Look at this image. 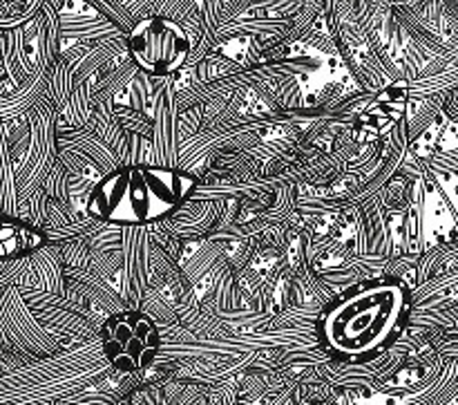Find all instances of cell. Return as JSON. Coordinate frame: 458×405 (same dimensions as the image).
I'll return each instance as SVG.
<instances>
[{"mask_svg": "<svg viewBox=\"0 0 458 405\" xmlns=\"http://www.w3.org/2000/svg\"><path fill=\"white\" fill-rule=\"evenodd\" d=\"M195 188V179L170 166H128L107 175L89 195V215L141 227L168 218Z\"/></svg>", "mask_w": 458, "mask_h": 405, "instance_id": "obj_1", "label": "cell"}, {"mask_svg": "<svg viewBox=\"0 0 458 405\" xmlns=\"http://www.w3.org/2000/svg\"><path fill=\"white\" fill-rule=\"evenodd\" d=\"M405 314V294L392 282H380L349 294L327 312L322 332L335 352L362 357L383 348Z\"/></svg>", "mask_w": 458, "mask_h": 405, "instance_id": "obj_2", "label": "cell"}, {"mask_svg": "<svg viewBox=\"0 0 458 405\" xmlns=\"http://www.w3.org/2000/svg\"><path fill=\"white\" fill-rule=\"evenodd\" d=\"M128 52L134 65L150 76H170L182 70L191 54L186 30L173 18L148 16L130 30Z\"/></svg>", "mask_w": 458, "mask_h": 405, "instance_id": "obj_3", "label": "cell"}, {"mask_svg": "<svg viewBox=\"0 0 458 405\" xmlns=\"http://www.w3.org/2000/svg\"><path fill=\"white\" fill-rule=\"evenodd\" d=\"M101 339L107 361L121 372L143 370L150 366L159 349L155 323L146 314L134 309L112 316L103 327Z\"/></svg>", "mask_w": 458, "mask_h": 405, "instance_id": "obj_4", "label": "cell"}, {"mask_svg": "<svg viewBox=\"0 0 458 405\" xmlns=\"http://www.w3.org/2000/svg\"><path fill=\"white\" fill-rule=\"evenodd\" d=\"M45 245V236L30 224L0 218V258H18Z\"/></svg>", "mask_w": 458, "mask_h": 405, "instance_id": "obj_5", "label": "cell"}, {"mask_svg": "<svg viewBox=\"0 0 458 405\" xmlns=\"http://www.w3.org/2000/svg\"><path fill=\"white\" fill-rule=\"evenodd\" d=\"M43 0H0V27H16L30 21Z\"/></svg>", "mask_w": 458, "mask_h": 405, "instance_id": "obj_6", "label": "cell"}]
</instances>
